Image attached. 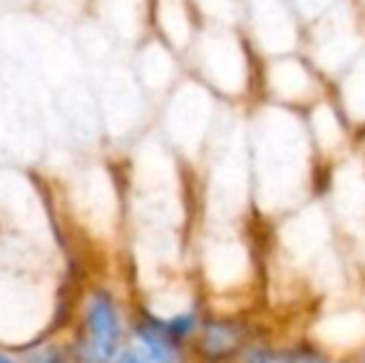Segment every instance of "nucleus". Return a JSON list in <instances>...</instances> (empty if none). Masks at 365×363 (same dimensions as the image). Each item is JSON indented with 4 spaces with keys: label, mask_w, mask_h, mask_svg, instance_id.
I'll use <instances>...</instances> for the list:
<instances>
[{
    "label": "nucleus",
    "mask_w": 365,
    "mask_h": 363,
    "mask_svg": "<svg viewBox=\"0 0 365 363\" xmlns=\"http://www.w3.org/2000/svg\"><path fill=\"white\" fill-rule=\"evenodd\" d=\"M246 132L254 212L264 227L318 199L326 170L303 112L256 100L246 107Z\"/></svg>",
    "instance_id": "nucleus-1"
},
{
    "label": "nucleus",
    "mask_w": 365,
    "mask_h": 363,
    "mask_svg": "<svg viewBox=\"0 0 365 363\" xmlns=\"http://www.w3.org/2000/svg\"><path fill=\"white\" fill-rule=\"evenodd\" d=\"M132 279L92 274L77 286L73 314L63 329L75 363H117L132 344L135 324Z\"/></svg>",
    "instance_id": "nucleus-2"
},
{
    "label": "nucleus",
    "mask_w": 365,
    "mask_h": 363,
    "mask_svg": "<svg viewBox=\"0 0 365 363\" xmlns=\"http://www.w3.org/2000/svg\"><path fill=\"white\" fill-rule=\"evenodd\" d=\"M259 53L239 25H202L184 55L189 75L239 107H249L259 97Z\"/></svg>",
    "instance_id": "nucleus-3"
},
{
    "label": "nucleus",
    "mask_w": 365,
    "mask_h": 363,
    "mask_svg": "<svg viewBox=\"0 0 365 363\" xmlns=\"http://www.w3.org/2000/svg\"><path fill=\"white\" fill-rule=\"evenodd\" d=\"M229 107V102L187 73L162 100L157 132L177 152L179 160L197 172L217 140Z\"/></svg>",
    "instance_id": "nucleus-4"
},
{
    "label": "nucleus",
    "mask_w": 365,
    "mask_h": 363,
    "mask_svg": "<svg viewBox=\"0 0 365 363\" xmlns=\"http://www.w3.org/2000/svg\"><path fill=\"white\" fill-rule=\"evenodd\" d=\"M318 197L361 267L365 254V152L361 145L336 165L326 167Z\"/></svg>",
    "instance_id": "nucleus-5"
},
{
    "label": "nucleus",
    "mask_w": 365,
    "mask_h": 363,
    "mask_svg": "<svg viewBox=\"0 0 365 363\" xmlns=\"http://www.w3.org/2000/svg\"><path fill=\"white\" fill-rule=\"evenodd\" d=\"M326 95H331V80L318 70V65L303 50L261 58L256 100L306 112Z\"/></svg>",
    "instance_id": "nucleus-6"
},
{
    "label": "nucleus",
    "mask_w": 365,
    "mask_h": 363,
    "mask_svg": "<svg viewBox=\"0 0 365 363\" xmlns=\"http://www.w3.org/2000/svg\"><path fill=\"white\" fill-rule=\"evenodd\" d=\"M241 30L259 58L303 50L306 28L291 0H241Z\"/></svg>",
    "instance_id": "nucleus-7"
},
{
    "label": "nucleus",
    "mask_w": 365,
    "mask_h": 363,
    "mask_svg": "<svg viewBox=\"0 0 365 363\" xmlns=\"http://www.w3.org/2000/svg\"><path fill=\"white\" fill-rule=\"evenodd\" d=\"M261 329L254 311L209 309L192 344L194 359L197 363H231Z\"/></svg>",
    "instance_id": "nucleus-8"
},
{
    "label": "nucleus",
    "mask_w": 365,
    "mask_h": 363,
    "mask_svg": "<svg viewBox=\"0 0 365 363\" xmlns=\"http://www.w3.org/2000/svg\"><path fill=\"white\" fill-rule=\"evenodd\" d=\"M303 117H306L313 147H316L318 157L323 162V170L348 157L361 145L358 130L353 127V122L348 120V115L341 110L333 95H326L316 105H311L303 112Z\"/></svg>",
    "instance_id": "nucleus-9"
},
{
    "label": "nucleus",
    "mask_w": 365,
    "mask_h": 363,
    "mask_svg": "<svg viewBox=\"0 0 365 363\" xmlns=\"http://www.w3.org/2000/svg\"><path fill=\"white\" fill-rule=\"evenodd\" d=\"M132 346L147 356L152 363H197L192 344L169 334L154 316L135 304V324H132Z\"/></svg>",
    "instance_id": "nucleus-10"
},
{
    "label": "nucleus",
    "mask_w": 365,
    "mask_h": 363,
    "mask_svg": "<svg viewBox=\"0 0 365 363\" xmlns=\"http://www.w3.org/2000/svg\"><path fill=\"white\" fill-rule=\"evenodd\" d=\"M331 95L358 132L365 127V48L331 83Z\"/></svg>",
    "instance_id": "nucleus-11"
},
{
    "label": "nucleus",
    "mask_w": 365,
    "mask_h": 363,
    "mask_svg": "<svg viewBox=\"0 0 365 363\" xmlns=\"http://www.w3.org/2000/svg\"><path fill=\"white\" fill-rule=\"evenodd\" d=\"M291 3H293V8H296L298 18L303 20V28H308L311 23H316L323 15L333 13L336 8L351 3V0H291Z\"/></svg>",
    "instance_id": "nucleus-12"
},
{
    "label": "nucleus",
    "mask_w": 365,
    "mask_h": 363,
    "mask_svg": "<svg viewBox=\"0 0 365 363\" xmlns=\"http://www.w3.org/2000/svg\"><path fill=\"white\" fill-rule=\"evenodd\" d=\"M117 363H152V361H149L147 356H142L140 351H137L135 346L130 344V349H127L125 354H122V359L117 361Z\"/></svg>",
    "instance_id": "nucleus-13"
},
{
    "label": "nucleus",
    "mask_w": 365,
    "mask_h": 363,
    "mask_svg": "<svg viewBox=\"0 0 365 363\" xmlns=\"http://www.w3.org/2000/svg\"><path fill=\"white\" fill-rule=\"evenodd\" d=\"M0 363H23V359H20V351L0 344Z\"/></svg>",
    "instance_id": "nucleus-14"
},
{
    "label": "nucleus",
    "mask_w": 365,
    "mask_h": 363,
    "mask_svg": "<svg viewBox=\"0 0 365 363\" xmlns=\"http://www.w3.org/2000/svg\"><path fill=\"white\" fill-rule=\"evenodd\" d=\"M326 363H356L353 359H348V356H331Z\"/></svg>",
    "instance_id": "nucleus-15"
},
{
    "label": "nucleus",
    "mask_w": 365,
    "mask_h": 363,
    "mask_svg": "<svg viewBox=\"0 0 365 363\" xmlns=\"http://www.w3.org/2000/svg\"><path fill=\"white\" fill-rule=\"evenodd\" d=\"M358 137H361V150L365 152V127H363L361 132H358Z\"/></svg>",
    "instance_id": "nucleus-16"
},
{
    "label": "nucleus",
    "mask_w": 365,
    "mask_h": 363,
    "mask_svg": "<svg viewBox=\"0 0 365 363\" xmlns=\"http://www.w3.org/2000/svg\"><path fill=\"white\" fill-rule=\"evenodd\" d=\"M361 274H365V254H363V259H361Z\"/></svg>",
    "instance_id": "nucleus-17"
},
{
    "label": "nucleus",
    "mask_w": 365,
    "mask_h": 363,
    "mask_svg": "<svg viewBox=\"0 0 365 363\" xmlns=\"http://www.w3.org/2000/svg\"><path fill=\"white\" fill-rule=\"evenodd\" d=\"M363 3H365V0H363Z\"/></svg>",
    "instance_id": "nucleus-18"
}]
</instances>
